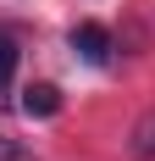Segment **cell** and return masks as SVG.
<instances>
[{
    "label": "cell",
    "mask_w": 155,
    "mask_h": 161,
    "mask_svg": "<svg viewBox=\"0 0 155 161\" xmlns=\"http://www.w3.org/2000/svg\"><path fill=\"white\" fill-rule=\"evenodd\" d=\"M127 161H155V111H144L133 122V139H127Z\"/></svg>",
    "instance_id": "3957f363"
},
{
    "label": "cell",
    "mask_w": 155,
    "mask_h": 161,
    "mask_svg": "<svg viewBox=\"0 0 155 161\" xmlns=\"http://www.w3.org/2000/svg\"><path fill=\"white\" fill-rule=\"evenodd\" d=\"M72 56H83L89 67H105L111 61V33L100 22H78L72 28Z\"/></svg>",
    "instance_id": "6da1fadb"
},
{
    "label": "cell",
    "mask_w": 155,
    "mask_h": 161,
    "mask_svg": "<svg viewBox=\"0 0 155 161\" xmlns=\"http://www.w3.org/2000/svg\"><path fill=\"white\" fill-rule=\"evenodd\" d=\"M22 111H28V117H56V111H61L56 83H28V89H22Z\"/></svg>",
    "instance_id": "7a4b0ae2"
},
{
    "label": "cell",
    "mask_w": 155,
    "mask_h": 161,
    "mask_svg": "<svg viewBox=\"0 0 155 161\" xmlns=\"http://www.w3.org/2000/svg\"><path fill=\"white\" fill-rule=\"evenodd\" d=\"M11 78H17V39L0 28V89H6Z\"/></svg>",
    "instance_id": "277c9868"
},
{
    "label": "cell",
    "mask_w": 155,
    "mask_h": 161,
    "mask_svg": "<svg viewBox=\"0 0 155 161\" xmlns=\"http://www.w3.org/2000/svg\"><path fill=\"white\" fill-rule=\"evenodd\" d=\"M0 161H33V156H28V145H17V139L0 133Z\"/></svg>",
    "instance_id": "5b68a950"
}]
</instances>
